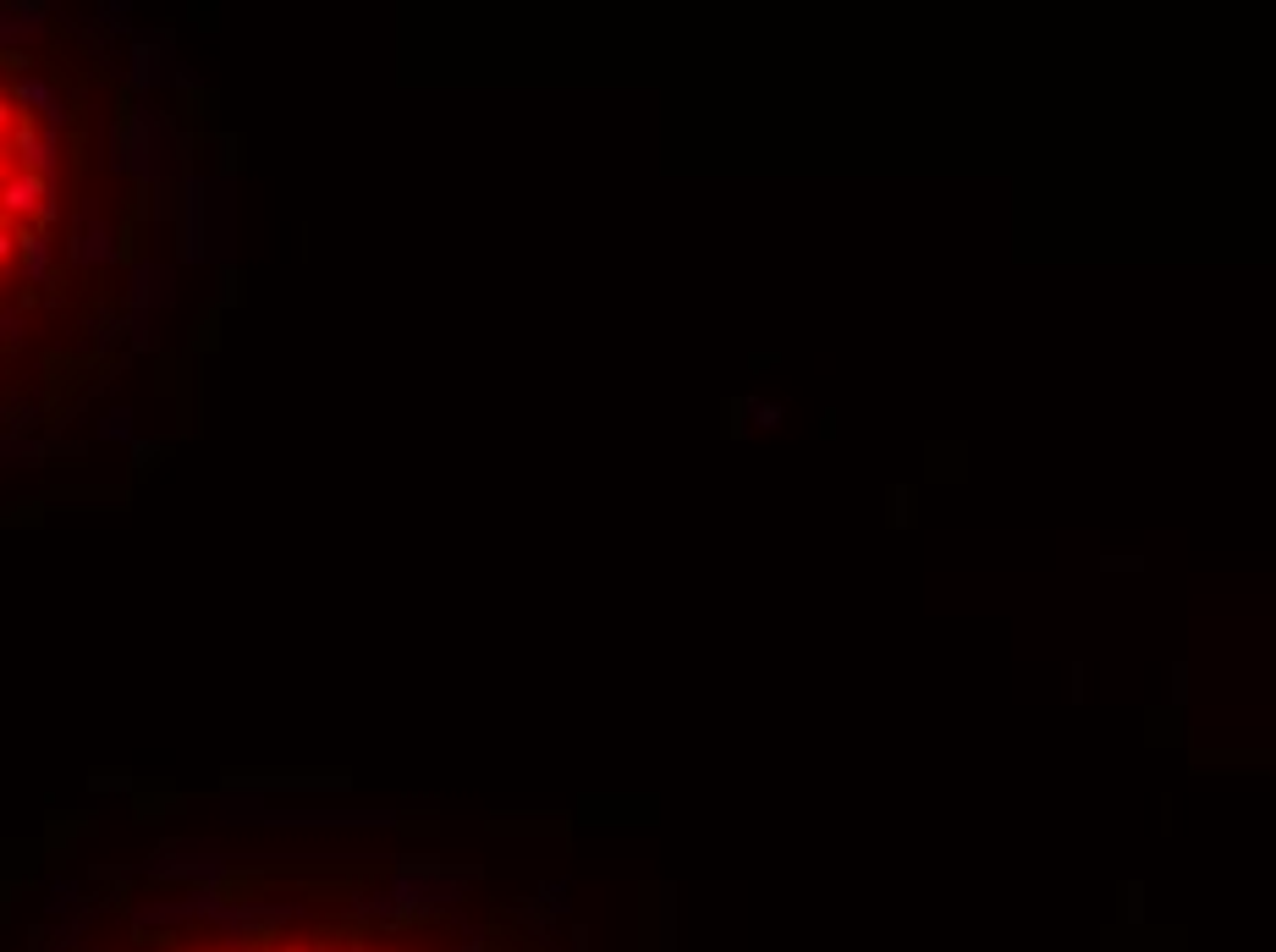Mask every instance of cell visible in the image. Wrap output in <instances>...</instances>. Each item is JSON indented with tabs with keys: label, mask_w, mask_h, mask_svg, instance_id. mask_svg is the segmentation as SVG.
<instances>
[{
	"label": "cell",
	"mask_w": 1276,
	"mask_h": 952,
	"mask_svg": "<svg viewBox=\"0 0 1276 952\" xmlns=\"http://www.w3.org/2000/svg\"><path fill=\"white\" fill-rule=\"evenodd\" d=\"M50 182L34 171H6V188H0V221H34L39 204L50 199Z\"/></svg>",
	"instance_id": "cell-1"
},
{
	"label": "cell",
	"mask_w": 1276,
	"mask_h": 952,
	"mask_svg": "<svg viewBox=\"0 0 1276 952\" xmlns=\"http://www.w3.org/2000/svg\"><path fill=\"white\" fill-rule=\"evenodd\" d=\"M6 143H12L17 171H34V177L50 182V171H56V138H50V132H39L34 121H23V127H17Z\"/></svg>",
	"instance_id": "cell-2"
},
{
	"label": "cell",
	"mask_w": 1276,
	"mask_h": 952,
	"mask_svg": "<svg viewBox=\"0 0 1276 952\" xmlns=\"http://www.w3.org/2000/svg\"><path fill=\"white\" fill-rule=\"evenodd\" d=\"M17 253H23V259H28V270H34V275H45V259H50V238H45V232H34V227H28V232H17Z\"/></svg>",
	"instance_id": "cell-3"
},
{
	"label": "cell",
	"mask_w": 1276,
	"mask_h": 952,
	"mask_svg": "<svg viewBox=\"0 0 1276 952\" xmlns=\"http://www.w3.org/2000/svg\"><path fill=\"white\" fill-rule=\"evenodd\" d=\"M17 105H45L50 116H56V105H50V88L39 83V78H23V83H17Z\"/></svg>",
	"instance_id": "cell-4"
},
{
	"label": "cell",
	"mask_w": 1276,
	"mask_h": 952,
	"mask_svg": "<svg viewBox=\"0 0 1276 952\" xmlns=\"http://www.w3.org/2000/svg\"><path fill=\"white\" fill-rule=\"evenodd\" d=\"M23 121H28V116H23V110H17V99H6V94H0V143L12 138V132L23 127Z\"/></svg>",
	"instance_id": "cell-5"
},
{
	"label": "cell",
	"mask_w": 1276,
	"mask_h": 952,
	"mask_svg": "<svg viewBox=\"0 0 1276 952\" xmlns=\"http://www.w3.org/2000/svg\"><path fill=\"white\" fill-rule=\"evenodd\" d=\"M56 221H61V199H56V193H50V199L39 204V215H34V232H50V227H56Z\"/></svg>",
	"instance_id": "cell-6"
},
{
	"label": "cell",
	"mask_w": 1276,
	"mask_h": 952,
	"mask_svg": "<svg viewBox=\"0 0 1276 952\" xmlns=\"http://www.w3.org/2000/svg\"><path fill=\"white\" fill-rule=\"evenodd\" d=\"M12 253H17V232H12V221H0V270H6Z\"/></svg>",
	"instance_id": "cell-7"
},
{
	"label": "cell",
	"mask_w": 1276,
	"mask_h": 952,
	"mask_svg": "<svg viewBox=\"0 0 1276 952\" xmlns=\"http://www.w3.org/2000/svg\"><path fill=\"white\" fill-rule=\"evenodd\" d=\"M6 160H12V143H0V177H6Z\"/></svg>",
	"instance_id": "cell-8"
},
{
	"label": "cell",
	"mask_w": 1276,
	"mask_h": 952,
	"mask_svg": "<svg viewBox=\"0 0 1276 952\" xmlns=\"http://www.w3.org/2000/svg\"><path fill=\"white\" fill-rule=\"evenodd\" d=\"M281 952H331V947H281Z\"/></svg>",
	"instance_id": "cell-9"
},
{
	"label": "cell",
	"mask_w": 1276,
	"mask_h": 952,
	"mask_svg": "<svg viewBox=\"0 0 1276 952\" xmlns=\"http://www.w3.org/2000/svg\"><path fill=\"white\" fill-rule=\"evenodd\" d=\"M347 952H369V947H347Z\"/></svg>",
	"instance_id": "cell-10"
}]
</instances>
